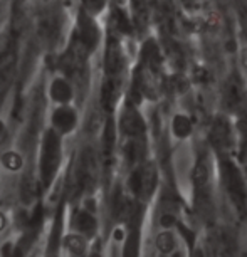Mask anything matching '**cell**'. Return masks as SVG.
<instances>
[{"label":"cell","instance_id":"3957f363","mask_svg":"<svg viewBox=\"0 0 247 257\" xmlns=\"http://www.w3.org/2000/svg\"><path fill=\"white\" fill-rule=\"evenodd\" d=\"M157 245L160 250L163 252H170L173 249V245H175V240H173L172 234H168V232H165V234H160L158 239H157Z\"/></svg>","mask_w":247,"mask_h":257},{"label":"cell","instance_id":"5b68a950","mask_svg":"<svg viewBox=\"0 0 247 257\" xmlns=\"http://www.w3.org/2000/svg\"><path fill=\"white\" fill-rule=\"evenodd\" d=\"M4 225H6V217H4L2 213H0V230L4 229Z\"/></svg>","mask_w":247,"mask_h":257},{"label":"cell","instance_id":"7a4b0ae2","mask_svg":"<svg viewBox=\"0 0 247 257\" xmlns=\"http://www.w3.org/2000/svg\"><path fill=\"white\" fill-rule=\"evenodd\" d=\"M94 219L91 215H88V213H81L79 217H77V229H79L82 234H88L91 235L94 232Z\"/></svg>","mask_w":247,"mask_h":257},{"label":"cell","instance_id":"8992f818","mask_svg":"<svg viewBox=\"0 0 247 257\" xmlns=\"http://www.w3.org/2000/svg\"><path fill=\"white\" fill-rule=\"evenodd\" d=\"M195 257H203V255H202V252H197V254H195Z\"/></svg>","mask_w":247,"mask_h":257},{"label":"cell","instance_id":"6da1fadb","mask_svg":"<svg viewBox=\"0 0 247 257\" xmlns=\"http://www.w3.org/2000/svg\"><path fill=\"white\" fill-rule=\"evenodd\" d=\"M64 244L67 249L71 252H74V254H82L86 247V242L81 235H67L64 239Z\"/></svg>","mask_w":247,"mask_h":257},{"label":"cell","instance_id":"277c9868","mask_svg":"<svg viewBox=\"0 0 247 257\" xmlns=\"http://www.w3.org/2000/svg\"><path fill=\"white\" fill-rule=\"evenodd\" d=\"M4 163H6L9 168L17 170L19 167H21V158H19L16 153H7L6 158H4Z\"/></svg>","mask_w":247,"mask_h":257}]
</instances>
